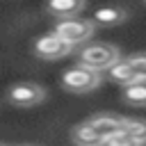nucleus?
<instances>
[{
    "label": "nucleus",
    "mask_w": 146,
    "mask_h": 146,
    "mask_svg": "<svg viewBox=\"0 0 146 146\" xmlns=\"http://www.w3.org/2000/svg\"><path fill=\"white\" fill-rule=\"evenodd\" d=\"M119 59H121V57H119V48L112 46V43H103V41L84 46V48L80 50V55H78L80 66L91 68V71H96V73L107 71V68H110L114 62H119Z\"/></svg>",
    "instance_id": "nucleus-1"
},
{
    "label": "nucleus",
    "mask_w": 146,
    "mask_h": 146,
    "mask_svg": "<svg viewBox=\"0 0 146 146\" xmlns=\"http://www.w3.org/2000/svg\"><path fill=\"white\" fill-rule=\"evenodd\" d=\"M98 84H100V73L84 68L80 64L64 71V75H62V87L66 91H73V94H87V91L96 89Z\"/></svg>",
    "instance_id": "nucleus-2"
},
{
    "label": "nucleus",
    "mask_w": 146,
    "mask_h": 146,
    "mask_svg": "<svg viewBox=\"0 0 146 146\" xmlns=\"http://www.w3.org/2000/svg\"><path fill=\"white\" fill-rule=\"evenodd\" d=\"M52 34H57L62 41H66L71 48L87 41L94 34V25L84 18H66V21H57Z\"/></svg>",
    "instance_id": "nucleus-3"
},
{
    "label": "nucleus",
    "mask_w": 146,
    "mask_h": 146,
    "mask_svg": "<svg viewBox=\"0 0 146 146\" xmlns=\"http://www.w3.org/2000/svg\"><path fill=\"white\" fill-rule=\"evenodd\" d=\"M7 98L16 107H32L46 98V91H43V87L34 84V82H18L7 91Z\"/></svg>",
    "instance_id": "nucleus-4"
},
{
    "label": "nucleus",
    "mask_w": 146,
    "mask_h": 146,
    "mask_svg": "<svg viewBox=\"0 0 146 146\" xmlns=\"http://www.w3.org/2000/svg\"><path fill=\"white\" fill-rule=\"evenodd\" d=\"M71 50H73V48H71L66 41H62L57 34H52V32L39 36L36 43H34V52H36V57H41V59H59V57L68 55Z\"/></svg>",
    "instance_id": "nucleus-5"
},
{
    "label": "nucleus",
    "mask_w": 146,
    "mask_h": 146,
    "mask_svg": "<svg viewBox=\"0 0 146 146\" xmlns=\"http://www.w3.org/2000/svg\"><path fill=\"white\" fill-rule=\"evenodd\" d=\"M87 123H89V128L100 137V144H103V139H107L110 135H114V132L121 130L123 119H121V116H114V114H96V116H91Z\"/></svg>",
    "instance_id": "nucleus-6"
},
{
    "label": "nucleus",
    "mask_w": 146,
    "mask_h": 146,
    "mask_svg": "<svg viewBox=\"0 0 146 146\" xmlns=\"http://www.w3.org/2000/svg\"><path fill=\"white\" fill-rule=\"evenodd\" d=\"M128 18V11L121 9V7H103V9H96L91 14V25H100V27H114V25H121L123 21Z\"/></svg>",
    "instance_id": "nucleus-7"
},
{
    "label": "nucleus",
    "mask_w": 146,
    "mask_h": 146,
    "mask_svg": "<svg viewBox=\"0 0 146 146\" xmlns=\"http://www.w3.org/2000/svg\"><path fill=\"white\" fill-rule=\"evenodd\" d=\"M82 9H84V2L82 0H50L46 5V11L52 14L55 18H59V21L75 18Z\"/></svg>",
    "instance_id": "nucleus-8"
},
{
    "label": "nucleus",
    "mask_w": 146,
    "mask_h": 146,
    "mask_svg": "<svg viewBox=\"0 0 146 146\" xmlns=\"http://www.w3.org/2000/svg\"><path fill=\"white\" fill-rule=\"evenodd\" d=\"M107 78H110L112 82H116V84H123V87L137 82V75H135V71L130 68V64H128L125 59L114 62V64L107 68Z\"/></svg>",
    "instance_id": "nucleus-9"
},
{
    "label": "nucleus",
    "mask_w": 146,
    "mask_h": 146,
    "mask_svg": "<svg viewBox=\"0 0 146 146\" xmlns=\"http://www.w3.org/2000/svg\"><path fill=\"white\" fill-rule=\"evenodd\" d=\"M121 130H123L137 146H144V144H146V119H123Z\"/></svg>",
    "instance_id": "nucleus-10"
},
{
    "label": "nucleus",
    "mask_w": 146,
    "mask_h": 146,
    "mask_svg": "<svg viewBox=\"0 0 146 146\" xmlns=\"http://www.w3.org/2000/svg\"><path fill=\"white\" fill-rule=\"evenodd\" d=\"M71 137H73V144L78 146H100V137L89 128V123H78L73 130H71Z\"/></svg>",
    "instance_id": "nucleus-11"
},
{
    "label": "nucleus",
    "mask_w": 146,
    "mask_h": 146,
    "mask_svg": "<svg viewBox=\"0 0 146 146\" xmlns=\"http://www.w3.org/2000/svg\"><path fill=\"white\" fill-rule=\"evenodd\" d=\"M123 100L132 107H146V82L137 80V82L128 84L123 91Z\"/></svg>",
    "instance_id": "nucleus-12"
},
{
    "label": "nucleus",
    "mask_w": 146,
    "mask_h": 146,
    "mask_svg": "<svg viewBox=\"0 0 146 146\" xmlns=\"http://www.w3.org/2000/svg\"><path fill=\"white\" fill-rule=\"evenodd\" d=\"M125 62H128V64H130V68L135 71L137 80L146 82V52H135V55H130Z\"/></svg>",
    "instance_id": "nucleus-13"
},
{
    "label": "nucleus",
    "mask_w": 146,
    "mask_h": 146,
    "mask_svg": "<svg viewBox=\"0 0 146 146\" xmlns=\"http://www.w3.org/2000/svg\"><path fill=\"white\" fill-rule=\"evenodd\" d=\"M100 146H137L123 130H119V132H114V135H110L107 139H103V144Z\"/></svg>",
    "instance_id": "nucleus-14"
}]
</instances>
